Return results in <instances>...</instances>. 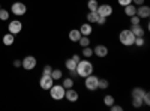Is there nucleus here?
I'll return each mask as SVG.
<instances>
[{"mask_svg":"<svg viewBox=\"0 0 150 111\" xmlns=\"http://www.w3.org/2000/svg\"><path fill=\"white\" fill-rule=\"evenodd\" d=\"M65 99L69 101V102H72V104L77 102V101H78V92L74 90V87L66 89V92H65Z\"/></svg>","mask_w":150,"mask_h":111,"instance_id":"12","label":"nucleus"},{"mask_svg":"<svg viewBox=\"0 0 150 111\" xmlns=\"http://www.w3.org/2000/svg\"><path fill=\"white\" fill-rule=\"evenodd\" d=\"M81 54H83V57H86V59L92 57V56H93V48H90V45H89V47H84Z\"/></svg>","mask_w":150,"mask_h":111,"instance_id":"23","label":"nucleus"},{"mask_svg":"<svg viewBox=\"0 0 150 111\" xmlns=\"http://www.w3.org/2000/svg\"><path fill=\"white\" fill-rule=\"evenodd\" d=\"M78 44L81 45V48H84V47H89V45H90V39H89V36H81L80 41H78Z\"/></svg>","mask_w":150,"mask_h":111,"instance_id":"25","label":"nucleus"},{"mask_svg":"<svg viewBox=\"0 0 150 111\" xmlns=\"http://www.w3.org/2000/svg\"><path fill=\"white\" fill-rule=\"evenodd\" d=\"M144 36H143V38H135V42H134V45H137V47H143L144 45Z\"/></svg>","mask_w":150,"mask_h":111,"instance_id":"32","label":"nucleus"},{"mask_svg":"<svg viewBox=\"0 0 150 111\" xmlns=\"http://www.w3.org/2000/svg\"><path fill=\"white\" fill-rule=\"evenodd\" d=\"M129 21H131V26H132V24H141V18L137 17V15L129 17Z\"/></svg>","mask_w":150,"mask_h":111,"instance_id":"29","label":"nucleus"},{"mask_svg":"<svg viewBox=\"0 0 150 111\" xmlns=\"http://www.w3.org/2000/svg\"><path fill=\"white\" fill-rule=\"evenodd\" d=\"M141 105H143V101H141V99H132V107L140 108Z\"/></svg>","mask_w":150,"mask_h":111,"instance_id":"33","label":"nucleus"},{"mask_svg":"<svg viewBox=\"0 0 150 111\" xmlns=\"http://www.w3.org/2000/svg\"><path fill=\"white\" fill-rule=\"evenodd\" d=\"M98 81H99V78H98L96 75H93V74L87 75V77L84 78V86H86V89L89 90V92L98 90Z\"/></svg>","mask_w":150,"mask_h":111,"instance_id":"4","label":"nucleus"},{"mask_svg":"<svg viewBox=\"0 0 150 111\" xmlns=\"http://www.w3.org/2000/svg\"><path fill=\"white\" fill-rule=\"evenodd\" d=\"M80 38H81V33H80L78 29H72V30L69 32V41H71V42H78Z\"/></svg>","mask_w":150,"mask_h":111,"instance_id":"16","label":"nucleus"},{"mask_svg":"<svg viewBox=\"0 0 150 111\" xmlns=\"http://www.w3.org/2000/svg\"><path fill=\"white\" fill-rule=\"evenodd\" d=\"M8 29H9V33H12V35L21 33V30H23V23H21L20 20H12V21H9Z\"/></svg>","mask_w":150,"mask_h":111,"instance_id":"8","label":"nucleus"},{"mask_svg":"<svg viewBox=\"0 0 150 111\" xmlns=\"http://www.w3.org/2000/svg\"><path fill=\"white\" fill-rule=\"evenodd\" d=\"M104 104L107 107H111L112 104H114V96H112V95H105L104 96Z\"/></svg>","mask_w":150,"mask_h":111,"instance_id":"26","label":"nucleus"},{"mask_svg":"<svg viewBox=\"0 0 150 111\" xmlns=\"http://www.w3.org/2000/svg\"><path fill=\"white\" fill-rule=\"evenodd\" d=\"M14 66H15V68H20V66H21V60H18V59L14 60Z\"/></svg>","mask_w":150,"mask_h":111,"instance_id":"39","label":"nucleus"},{"mask_svg":"<svg viewBox=\"0 0 150 111\" xmlns=\"http://www.w3.org/2000/svg\"><path fill=\"white\" fill-rule=\"evenodd\" d=\"M36 63H38V60H36V57H33V56H26V57L21 60V66L26 69V71L35 69V68H36Z\"/></svg>","mask_w":150,"mask_h":111,"instance_id":"6","label":"nucleus"},{"mask_svg":"<svg viewBox=\"0 0 150 111\" xmlns=\"http://www.w3.org/2000/svg\"><path fill=\"white\" fill-rule=\"evenodd\" d=\"M62 86H63L65 89H71V87H74V80L68 77V78H65V80H63V83H62Z\"/></svg>","mask_w":150,"mask_h":111,"instance_id":"27","label":"nucleus"},{"mask_svg":"<svg viewBox=\"0 0 150 111\" xmlns=\"http://www.w3.org/2000/svg\"><path fill=\"white\" fill-rule=\"evenodd\" d=\"M143 104L144 105H150V93L149 92H146L144 96H143Z\"/></svg>","mask_w":150,"mask_h":111,"instance_id":"31","label":"nucleus"},{"mask_svg":"<svg viewBox=\"0 0 150 111\" xmlns=\"http://www.w3.org/2000/svg\"><path fill=\"white\" fill-rule=\"evenodd\" d=\"M93 54H95L96 57L104 59V57L108 56V48H107L105 45H102V44H99V45H96V47L93 48Z\"/></svg>","mask_w":150,"mask_h":111,"instance_id":"11","label":"nucleus"},{"mask_svg":"<svg viewBox=\"0 0 150 111\" xmlns=\"http://www.w3.org/2000/svg\"><path fill=\"white\" fill-rule=\"evenodd\" d=\"M0 9H2V5H0Z\"/></svg>","mask_w":150,"mask_h":111,"instance_id":"40","label":"nucleus"},{"mask_svg":"<svg viewBox=\"0 0 150 111\" xmlns=\"http://www.w3.org/2000/svg\"><path fill=\"white\" fill-rule=\"evenodd\" d=\"M65 66H66V69H68L69 72L75 74V69H77V62H74L72 59H68V60L65 62ZM75 75H77V74H75Z\"/></svg>","mask_w":150,"mask_h":111,"instance_id":"20","label":"nucleus"},{"mask_svg":"<svg viewBox=\"0 0 150 111\" xmlns=\"http://www.w3.org/2000/svg\"><path fill=\"white\" fill-rule=\"evenodd\" d=\"M144 93H146V90L143 87H134L132 92H131V96H132V99H141L143 101Z\"/></svg>","mask_w":150,"mask_h":111,"instance_id":"15","label":"nucleus"},{"mask_svg":"<svg viewBox=\"0 0 150 111\" xmlns=\"http://www.w3.org/2000/svg\"><path fill=\"white\" fill-rule=\"evenodd\" d=\"M137 17H140L141 20H149L150 17V8L147 5H140V6H137Z\"/></svg>","mask_w":150,"mask_h":111,"instance_id":"9","label":"nucleus"},{"mask_svg":"<svg viewBox=\"0 0 150 111\" xmlns=\"http://www.w3.org/2000/svg\"><path fill=\"white\" fill-rule=\"evenodd\" d=\"M87 23H90V24H96L98 23V18H99V14L95 11V12H92V11H89V14H87Z\"/></svg>","mask_w":150,"mask_h":111,"instance_id":"19","label":"nucleus"},{"mask_svg":"<svg viewBox=\"0 0 150 111\" xmlns=\"http://www.w3.org/2000/svg\"><path fill=\"white\" fill-rule=\"evenodd\" d=\"M105 23H107V17H101V15H99V18H98V23H96V24H99V26H104Z\"/></svg>","mask_w":150,"mask_h":111,"instance_id":"35","label":"nucleus"},{"mask_svg":"<svg viewBox=\"0 0 150 111\" xmlns=\"http://www.w3.org/2000/svg\"><path fill=\"white\" fill-rule=\"evenodd\" d=\"M65 92H66V89L62 84H53V87L50 89V95H51V98L54 101L65 99Z\"/></svg>","mask_w":150,"mask_h":111,"instance_id":"3","label":"nucleus"},{"mask_svg":"<svg viewBox=\"0 0 150 111\" xmlns=\"http://www.w3.org/2000/svg\"><path fill=\"white\" fill-rule=\"evenodd\" d=\"M96 12H98V14L101 15V17H107V18H108V17L112 14V12H114V9H112V6H111V5L105 3V5H99Z\"/></svg>","mask_w":150,"mask_h":111,"instance_id":"10","label":"nucleus"},{"mask_svg":"<svg viewBox=\"0 0 150 111\" xmlns=\"http://www.w3.org/2000/svg\"><path fill=\"white\" fill-rule=\"evenodd\" d=\"M51 71H53L51 66H50V65H45L44 69H42V75H51Z\"/></svg>","mask_w":150,"mask_h":111,"instance_id":"30","label":"nucleus"},{"mask_svg":"<svg viewBox=\"0 0 150 111\" xmlns=\"http://www.w3.org/2000/svg\"><path fill=\"white\" fill-rule=\"evenodd\" d=\"M75 74H77L78 77L81 78H86L87 75H90V74H93V63L90 60H80L77 63V69H75Z\"/></svg>","mask_w":150,"mask_h":111,"instance_id":"1","label":"nucleus"},{"mask_svg":"<svg viewBox=\"0 0 150 111\" xmlns=\"http://www.w3.org/2000/svg\"><path fill=\"white\" fill-rule=\"evenodd\" d=\"M53 84H54V80H53L51 75H42L41 80H39V86L44 90H50L53 87Z\"/></svg>","mask_w":150,"mask_h":111,"instance_id":"7","label":"nucleus"},{"mask_svg":"<svg viewBox=\"0 0 150 111\" xmlns=\"http://www.w3.org/2000/svg\"><path fill=\"white\" fill-rule=\"evenodd\" d=\"M108 86H110L108 80L99 78V81H98V90H105V89H108Z\"/></svg>","mask_w":150,"mask_h":111,"instance_id":"21","label":"nucleus"},{"mask_svg":"<svg viewBox=\"0 0 150 111\" xmlns=\"http://www.w3.org/2000/svg\"><path fill=\"white\" fill-rule=\"evenodd\" d=\"M110 108H111V111H123V107H120V105H116V104H112Z\"/></svg>","mask_w":150,"mask_h":111,"instance_id":"36","label":"nucleus"},{"mask_svg":"<svg viewBox=\"0 0 150 111\" xmlns=\"http://www.w3.org/2000/svg\"><path fill=\"white\" fill-rule=\"evenodd\" d=\"M9 18V12L6 9H0V20L2 21H6Z\"/></svg>","mask_w":150,"mask_h":111,"instance_id":"28","label":"nucleus"},{"mask_svg":"<svg viewBox=\"0 0 150 111\" xmlns=\"http://www.w3.org/2000/svg\"><path fill=\"white\" fill-rule=\"evenodd\" d=\"M132 3H134V5H138V6H140V5H144V0H132Z\"/></svg>","mask_w":150,"mask_h":111,"instance_id":"38","label":"nucleus"},{"mask_svg":"<svg viewBox=\"0 0 150 111\" xmlns=\"http://www.w3.org/2000/svg\"><path fill=\"white\" fill-rule=\"evenodd\" d=\"M98 6H99L98 0H89V2H87V8H89V11H92V12L98 11Z\"/></svg>","mask_w":150,"mask_h":111,"instance_id":"24","label":"nucleus"},{"mask_svg":"<svg viewBox=\"0 0 150 111\" xmlns=\"http://www.w3.org/2000/svg\"><path fill=\"white\" fill-rule=\"evenodd\" d=\"M51 77H53L54 81L56 80H62L63 78V72H62V69H53L51 71Z\"/></svg>","mask_w":150,"mask_h":111,"instance_id":"22","label":"nucleus"},{"mask_svg":"<svg viewBox=\"0 0 150 111\" xmlns=\"http://www.w3.org/2000/svg\"><path fill=\"white\" fill-rule=\"evenodd\" d=\"M71 59H72V60H74V62H77V63H78V62H80V60H81V57H80V56H78V54H74V56H72V57H71Z\"/></svg>","mask_w":150,"mask_h":111,"instance_id":"37","label":"nucleus"},{"mask_svg":"<svg viewBox=\"0 0 150 111\" xmlns=\"http://www.w3.org/2000/svg\"><path fill=\"white\" fill-rule=\"evenodd\" d=\"M2 41H3V44H5L6 47H9V45H12V44L15 42V35H12V33L8 32V33L3 36V39H2Z\"/></svg>","mask_w":150,"mask_h":111,"instance_id":"18","label":"nucleus"},{"mask_svg":"<svg viewBox=\"0 0 150 111\" xmlns=\"http://www.w3.org/2000/svg\"><path fill=\"white\" fill-rule=\"evenodd\" d=\"M11 12L14 15H17V17H23L27 12V6L24 5L23 2H15V3H12V6H11Z\"/></svg>","mask_w":150,"mask_h":111,"instance_id":"5","label":"nucleus"},{"mask_svg":"<svg viewBox=\"0 0 150 111\" xmlns=\"http://www.w3.org/2000/svg\"><path fill=\"white\" fill-rule=\"evenodd\" d=\"M119 41L125 47H132L134 42H135V36H134V33L129 29H125V30H122L119 33Z\"/></svg>","mask_w":150,"mask_h":111,"instance_id":"2","label":"nucleus"},{"mask_svg":"<svg viewBox=\"0 0 150 111\" xmlns=\"http://www.w3.org/2000/svg\"><path fill=\"white\" fill-rule=\"evenodd\" d=\"M129 30L134 33L135 38H143L144 33H146V29H143V27H141V24H132Z\"/></svg>","mask_w":150,"mask_h":111,"instance_id":"13","label":"nucleus"},{"mask_svg":"<svg viewBox=\"0 0 150 111\" xmlns=\"http://www.w3.org/2000/svg\"><path fill=\"white\" fill-rule=\"evenodd\" d=\"M78 30H80L81 36H90V35L93 33V27H92V24H90V23H84V24H81V27H80Z\"/></svg>","mask_w":150,"mask_h":111,"instance_id":"14","label":"nucleus"},{"mask_svg":"<svg viewBox=\"0 0 150 111\" xmlns=\"http://www.w3.org/2000/svg\"><path fill=\"white\" fill-rule=\"evenodd\" d=\"M123 9H125V15H126V17H132V15L137 14V6H135L134 3H131V5H128V6H125Z\"/></svg>","mask_w":150,"mask_h":111,"instance_id":"17","label":"nucleus"},{"mask_svg":"<svg viewBox=\"0 0 150 111\" xmlns=\"http://www.w3.org/2000/svg\"><path fill=\"white\" fill-rule=\"evenodd\" d=\"M117 2H119V5H120V6H123V8H125V6L131 5V3H132V0H117Z\"/></svg>","mask_w":150,"mask_h":111,"instance_id":"34","label":"nucleus"}]
</instances>
